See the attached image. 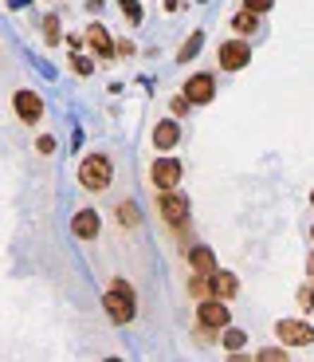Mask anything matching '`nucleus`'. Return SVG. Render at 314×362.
<instances>
[{
  "instance_id": "obj_18",
  "label": "nucleus",
  "mask_w": 314,
  "mask_h": 362,
  "mask_svg": "<svg viewBox=\"0 0 314 362\" xmlns=\"http://www.w3.org/2000/svg\"><path fill=\"white\" fill-rule=\"evenodd\" d=\"M200 40H205V36H200V32H193V36H188V40H185V47H181V55H177L181 64H185V59H193V55H197V47H200Z\"/></svg>"
},
{
  "instance_id": "obj_7",
  "label": "nucleus",
  "mask_w": 314,
  "mask_h": 362,
  "mask_svg": "<svg viewBox=\"0 0 314 362\" xmlns=\"http://www.w3.org/2000/svg\"><path fill=\"white\" fill-rule=\"evenodd\" d=\"M220 67L224 71H240V67L251 64V44L248 40H228V44H220Z\"/></svg>"
},
{
  "instance_id": "obj_9",
  "label": "nucleus",
  "mask_w": 314,
  "mask_h": 362,
  "mask_svg": "<svg viewBox=\"0 0 314 362\" xmlns=\"http://www.w3.org/2000/svg\"><path fill=\"white\" fill-rule=\"evenodd\" d=\"M181 95H185L193 107H205V103H212V95H216V79H212V75H193Z\"/></svg>"
},
{
  "instance_id": "obj_21",
  "label": "nucleus",
  "mask_w": 314,
  "mask_h": 362,
  "mask_svg": "<svg viewBox=\"0 0 314 362\" xmlns=\"http://www.w3.org/2000/svg\"><path fill=\"white\" fill-rule=\"evenodd\" d=\"M188 291H193L197 299H205V296H208V276H200V272H197V276L188 280Z\"/></svg>"
},
{
  "instance_id": "obj_26",
  "label": "nucleus",
  "mask_w": 314,
  "mask_h": 362,
  "mask_svg": "<svg viewBox=\"0 0 314 362\" xmlns=\"http://www.w3.org/2000/svg\"><path fill=\"white\" fill-rule=\"evenodd\" d=\"M188 107H193V103H188V99H185V95H177V99H173V103H169V110H173V115H185V110H188Z\"/></svg>"
},
{
  "instance_id": "obj_23",
  "label": "nucleus",
  "mask_w": 314,
  "mask_h": 362,
  "mask_svg": "<svg viewBox=\"0 0 314 362\" xmlns=\"http://www.w3.org/2000/svg\"><path fill=\"white\" fill-rule=\"evenodd\" d=\"M118 4H122V12L134 20V24H142V8H138V0H118Z\"/></svg>"
},
{
  "instance_id": "obj_17",
  "label": "nucleus",
  "mask_w": 314,
  "mask_h": 362,
  "mask_svg": "<svg viewBox=\"0 0 314 362\" xmlns=\"http://www.w3.org/2000/svg\"><path fill=\"white\" fill-rule=\"evenodd\" d=\"M243 343H248V335H243L240 327H224V346L228 351H240Z\"/></svg>"
},
{
  "instance_id": "obj_30",
  "label": "nucleus",
  "mask_w": 314,
  "mask_h": 362,
  "mask_svg": "<svg viewBox=\"0 0 314 362\" xmlns=\"http://www.w3.org/2000/svg\"><path fill=\"white\" fill-rule=\"evenodd\" d=\"M306 268H310V280H314V252H310V264H306Z\"/></svg>"
},
{
  "instance_id": "obj_20",
  "label": "nucleus",
  "mask_w": 314,
  "mask_h": 362,
  "mask_svg": "<svg viewBox=\"0 0 314 362\" xmlns=\"http://www.w3.org/2000/svg\"><path fill=\"white\" fill-rule=\"evenodd\" d=\"M44 40L47 44H59V20L55 16H44Z\"/></svg>"
},
{
  "instance_id": "obj_27",
  "label": "nucleus",
  "mask_w": 314,
  "mask_h": 362,
  "mask_svg": "<svg viewBox=\"0 0 314 362\" xmlns=\"http://www.w3.org/2000/svg\"><path fill=\"white\" fill-rule=\"evenodd\" d=\"M243 8H248V12H267L271 0H243Z\"/></svg>"
},
{
  "instance_id": "obj_4",
  "label": "nucleus",
  "mask_w": 314,
  "mask_h": 362,
  "mask_svg": "<svg viewBox=\"0 0 314 362\" xmlns=\"http://www.w3.org/2000/svg\"><path fill=\"white\" fill-rule=\"evenodd\" d=\"M275 335H279L283 346H310L314 343V327L303 323V319H279Z\"/></svg>"
},
{
  "instance_id": "obj_29",
  "label": "nucleus",
  "mask_w": 314,
  "mask_h": 362,
  "mask_svg": "<svg viewBox=\"0 0 314 362\" xmlns=\"http://www.w3.org/2000/svg\"><path fill=\"white\" fill-rule=\"evenodd\" d=\"M36 150H40V154H52V150H55V138H40V142H36Z\"/></svg>"
},
{
  "instance_id": "obj_6",
  "label": "nucleus",
  "mask_w": 314,
  "mask_h": 362,
  "mask_svg": "<svg viewBox=\"0 0 314 362\" xmlns=\"http://www.w3.org/2000/svg\"><path fill=\"white\" fill-rule=\"evenodd\" d=\"M150 181H153V189L162 193V189H177L181 185V162L177 158H157L150 170Z\"/></svg>"
},
{
  "instance_id": "obj_8",
  "label": "nucleus",
  "mask_w": 314,
  "mask_h": 362,
  "mask_svg": "<svg viewBox=\"0 0 314 362\" xmlns=\"http://www.w3.org/2000/svg\"><path fill=\"white\" fill-rule=\"evenodd\" d=\"M12 107H16L20 122H28V127L44 118V99H40V95H32V90H16V95H12Z\"/></svg>"
},
{
  "instance_id": "obj_28",
  "label": "nucleus",
  "mask_w": 314,
  "mask_h": 362,
  "mask_svg": "<svg viewBox=\"0 0 314 362\" xmlns=\"http://www.w3.org/2000/svg\"><path fill=\"white\" fill-rule=\"evenodd\" d=\"M134 52H138V47L130 44V40H118V44H114V55H134Z\"/></svg>"
},
{
  "instance_id": "obj_13",
  "label": "nucleus",
  "mask_w": 314,
  "mask_h": 362,
  "mask_svg": "<svg viewBox=\"0 0 314 362\" xmlns=\"http://www.w3.org/2000/svg\"><path fill=\"white\" fill-rule=\"evenodd\" d=\"M188 268L200 272V276H212V272H216L212 248H208V245H193V248H188Z\"/></svg>"
},
{
  "instance_id": "obj_1",
  "label": "nucleus",
  "mask_w": 314,
  "mask_h": 362,
  "mask_svg": "<svg viewBox=\"0 0 314 362\" xmlns=\"http://www.w3.org/2000/svg\"><path fill=\"white\" fill-rule=\"evenodd\" d=\"M102 308H107V315H110V323H118V327H126L130 319H134V288L118 276V280H110V291L102 296Z\"/></svg>"
},
{
  "instance_id": "obj_5",
  "label": "nucleus",
  "mask_w": 314,
  "mask_h": 362,
  "mask_svg": "<svg viewBox=\"0 0 314 362\" xmlns=\"http://www.w3.org/2000/svg\"><path fill=\"white\" fill-rule=\"evenodd\" d=\"M228 299H216V296H205L200 299V308H197V323L212 327V331H224L228 327Z\"/></svg>"
},
{
  "instance_id": "obj_25",
  "label": "nucleus",
  "mask_w": 314,
  "mask_h": 362,
  "mask_svg": "<svg viewBox=\"0 0 314 362\" xmlns=\"http://www.w3.org/2000/svg\"><path fill=\"white\" fill-rule=\"evenodd\" d=\"M71 67H75L79 75H90V71H95V67H90V59H83V55H71Z\"/></svg>"
},
{
  "instance_id": "obj_10",
  "label": "nucleus",
  "mask_w": 314,
  "mask_h": 362,
  "mask_svg": "<svg viewBox=\"0 0 314 362\" xmlns=\"http://www.w3.org/2000/svg\"><path fill=\"white\" fill-rule=\"evenodd\" d=\"M236 291H240V280H236L232 272H220V268H216L212 276H208V296H216V299H232Z\"/></svg>"
},
{
  "instance_id": "obj_12",
  "label": "nucleus",
  "mask_w": 314,
  "mask_h": 362,
  "mask_svg": "<svg viewBox=\"0 0 314 362\" xmlns=\"http://www.w3.org/2000/svg\"><path fill=\"white\" fill-rule=\"evenodd\" d=\"M177 142H181V127L173 118H162V122L153 127V146H157V150H173Z\"/></svg>"
},
{
  "instance_id": "obj_24",
  "label": "nucleus",
  "mask_w": 314,
  "mask_h": 362,
  "mask_svg": "<svg viewBox=\"0 0 314 362\" xmlns=\"http://www.w3.org/2000/svg\"><path fill=\"white\" fill-rule=\"evenodd\" d=\"M255 358H263V362H271V358H287V346H263Z\"/></svg>"
},
{
  "instance_id": "obj_19",
  "label": "nucleus",
  "mask_w": 314,
  "mask_h": 362,
  "mask_svg": "<svg viewBox=\"0 0 314 362\" xmlns=\"http://www.w3.org/2000/svg\"><path fill=\"white\" fill-rule=\"evenodd\" d=\"M295 299H298V308H303V311H314V280H310V284H303Z\"/></svg>"
},
{
  "instance_id": "obj_32",
  "label": "nucleus",
  "mask_w": 314,
  "mask_h": 362,
  "mask_svg": "<svg viewBox=\"0 0 314 362\" xmlns=\"http://www.w3.org/2000/svg\"><path fill=\"white\" fill-rule=\"evenodd\" d=\"M310 205H314V193H310Z\"/></svg>"
},
{
  "instance_id": "obj_2",
  "label": "nucleus",
  "mask_w": 314,
  "mask_h": 362,
  "mask_svg": "<svg viewBox=\"0 0 314 362\" xmlns=\"http://www.w3.org/2000/svg\"><path fill=\"white\" fill-rule=\"evenodd\" d=\"M114 181V165H110V158L107 154H90V158H83V165H79V185L83 189H90V193H102Z\"/></svg>"
},
{
  "instance_id": "obj_3",
  "label": "nucleus",
  "mask_w": 314,
  "mask_h": 362,
  "mask_svg": "<svg viewBox=\"0 0 314 362\" xmlns=\"http://www.w3.org/2000/svg\"><path fill=\"white\" fill-rule=\"evenodd\" d=\"M157 213H162L177 233H185V225H188V197L177 193V189H162L157 193Z\"/></svg>"
},
{
  "instance_id": "obj_31",
  "label": "nucleus",
  "mask_w": 314,
  "mask_h": 362,
  "mask_svg": "<svg viewBox=\"0 0 314 362\" xmlns=\"http://www.w3.org/2000/svg\"><path fill=\"white\" fill-rule=\"evenodd\" d=\"M310 240H314V228H310Z\"/></svg>"
},
{
  "instance_id": "obj_16",
  "label": "nucleus",
  "mask_w": 314,
  "mask_h": 362,
  "mask_svg": "<svg viewBox=\"0 0 314 362\" xmlns=\"http://www.w3.org/2000/svg\"><path fill=\"white\" fill-rule=\"evenodd\" d=\"M114 217H118V225H138V205L134 201H122V205L114 209Z\"/></svg>"
},
{
  "instance_id": "obj_11",
  "label": "nucleus",
  "mask_w": 314,
  "mask_h": 362,
  "mask_svg": "<svg viewBox=\"0 0 314 362\" xmlns=\"http://www.w3.org/2000/svg\"><path fill=\"white\" fill-rule=\"evenodd\" d=\"M99 228H102V221H99L95 209H83V213H75V221H71V233L79 236V240H95Z\"/></svg>"
},
{
  "instance_id": "obj_15",
  "label": "nucleus",
  "mask_w": 314,
  "mask_h": 362,
  "mask_svg": "<svg viewBox=\"0 0 314 362\" xmlns=\"http://www.w3.org/2000/svg\"><path fill=\"white\" fill-rule=\"evenodd\" d=\"M255 24H260V12L243 8V12H236V16H232V28L240 32V36H251V32H255Z\"/></svg>"
},
{
  "instance_id": "obj_22",
  "label": "nucleus",
  "mask_w": 314,
  "mask_h": 362,
  "mask_svg": "<svg viewBox=\"0 0 314 362\" xmlns=\"http://www.w3.org/2000/svg\"><path fill=\"white\" fill-rule=\"evenodd\" d=\"M216 335H220V331H212V327H205V323H197V331H193V339H197L200 346H208Z\"/></svg>"
},
{
  "instance_id": "obj_14",
  "label": "nucleus",
  "mask_w": 314,
  "mask_h": 362,
  "mask_svg": "<svg viewBox=\"0 0 314 362\" xmlns=\"http://www.w3.org/2000/svg\"><path fill=\"white\" fill-rule=\"evenodd\" d=\"M87 44L95 47L99 55H114V40L107 36V28H102V24H90L87 28Z\"/></svg>"
}]
</instances>
